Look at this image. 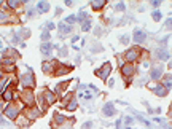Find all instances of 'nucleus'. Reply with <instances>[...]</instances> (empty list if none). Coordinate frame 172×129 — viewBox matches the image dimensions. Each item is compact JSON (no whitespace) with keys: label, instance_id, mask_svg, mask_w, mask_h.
<instances>
[{"label":"nucleus","instance_id":"f257e3e1","mask_svg":"<svg viewBox=\"0 0 172 129\" xmlns=\"http://www.w3.org/2000/svg\"><path fill=\"white\" fill-rule=\"evenodd\" d=\"M19 112H21V107L18 105V104H13V102H10V104L5 107L3 115L7 116L8 119H16L18 116H19Z\"/></svg>","mask_w":172,"mask_h":129},{"label":"nucleus","instance_id":"f03ea898","mask_svg":"<svg viewBox=\"0 0 172 129\" xmlns=\"http://www.w3.org/2000/svg\"><path fill=\"white\" fill-rule=\"evenodd\" d=\"M21 100L27 107H34L35 105V96H34V92H32V89H24L22 96H21Z\"/></svg>","mask_w":172,"mask_h":129},{"label":"nucleus","instance_id":"7ed1b4c3","mask_svg":"<svg viewBox=\"0 0 172 129\" xmlns=\"http://www.w3.org/2000/svg\"><path fill=\"white\" fill-rule=\"evenodd\" d=\"M110 72H112V64H110V62H105V64H104L102 67H100V69H97V70H96V75L99 77L100 80H104V81H105V80L108 78Z\"/></svg>","mask_w":172,"mask_h":129},{"label":"nucleus","instance_id":"20e7f679","mask_svg":"<svg viewBox=\"0 0 172 129\" xmlns=\"http://www.w3.org/2000/svg\"><path fill=\"white\" fill-rule=\"evenodd\" d=\"M134 72H135V67H134V64H124V65H121V75H123V78H126L127 81H131V78H132V75H134Z\"/></svg>","mask_w":172,"mask_h":129},{"label":"nucleus","instance_id":"39448f33","mask_svg":"<svg viewBox=\"0 0 172 129\" xmlns=\"http://www.w3.org/2000/svg\"><path fill=\"white\" fill-rule=\"evenodd\" d=\"M139 56H140V50L139 48H131V50L126 51V54H124V61L129 62V64H132L134 61H137Z\"/></svg>","mask_w":172,"mask_h":129},{"label":"nucleus","instance_id":"423d86ee","mask_svg":"<svg viewBox=\"0 0 172 129\" xmlns=\"http://www.w3.org/2000/svg\"><path fill=\"white\" fill-rule=\"evenodd\" d=\"M21 83H22V88L26 89H32L35 86V77L29 72V73L22 75V78H21Z\"/></svg>","mask_w":172,"mask_h":129},{"label":"nucleus","instance_id":"0eeeda50","mask_svg":"<svg viewBox=\"0 0 172 129\" xmlns=\"http://www.w3.org/2000/svg\"><path fill=\"white\" fill-rule=\"evenodd\" d=\"M38 115H40V112H38L35 107H27V109H26V112H24V116L29 119V121H34Z\"/></svg>","mask_w":172,"mask_h":129},{"label":"nucleus","instance_id":"6e6552de","mask_svg":"<svg viewBox=\"0 0 172 129\" xmlns=\"http://www.w3.org/2000/svg\"><path fill=\"white\" fill-rule=\"evenodd\" d=\"M43 100H45L46 105H51V104L56 102V94L51 92V91H48V89H45V91H43Z\"/></svg>","mask_w":172,"mask_h":129},{"label":"nucleus","instance_id":"1a4fd4ad","mask_svg":"<svg viewBox=\"0 0 172 129\" xmlns=\"http://www.w3.org/2000/svg\"><path fill=\"white\" fill-rule=\"evenodd\" d=\"M2 69H3V72H14V64H13V61H11V59H3V61H2Z\"/></svg>","mask_w":172,"mask_h":129},{"label":"nucleus","instance_id":"9d476101","mask_svg":"<svg viewBox=\"0 0 172 129\" xmlns=\"http://www.w3.org/2000/svg\"><path fill=\"white\" fill-rule=\"evenodd\" d=\"M145 38H147V34H145L144 31H140V29H135V31H134V40H135V43H144Z\"/></svg>","mask_w":172,"mask_h":129},{"label":"nucleus","instance_id":"9b49d317","mask_svg":"<svg viewBox=\"0 0 172 129\" xmlns=\"http://www.w3.org/2000/svg\"><path fill=\"white\" fill-rule=\"evenodd\" d=\"M56 67H59L58 61H51V62H43V72H53Z\"/></svg>","mask_w":172,"mask_h":129},{"label":"nucleus","instance_id":"f8f14e48","mask_svg":"<svg viewBox=\"0 0 172 129\" xmlns=\"http://www.w3.org/2000/svg\"><path fill=\"white\" fill-rule=\"evenodd\" d=\"M104 115H105V116L115 115V107H113L112 102H107V104H105V107H104Z\"/></svg>","mask_w":172,"mask_h":129},{"label":"nucleus","instance_id":"ddd939ff","mask_svg":"<svg viewBox=\"0 0 172 129\" xmlns=\"http://www.w3.org/2000/svg\"><path fill=\"white\" fill-rule=\"evenodd\" d=\"M2 97H3L5 102H11V100H13V97H14V96H13V89L7 88L3 92H2Z\"/></svg>","mask_w":172,"mask_h":129},{"label":"nucleus","instance_id":"4468645a","mask_svg":"<svg viewBox=\"0 0 172 129\" xmlns=\"http://www.w3.org/2000/svg\"><path fill=\"white\" fill-rule=\"evenodd\" d=\"M70 70H72V67H70V65H59V67L56 69L54 75H66V73H69Z\"/></svg>","mask_w":172,"mask_h":129},{"label":"nucleus","instance_id":"2eb2a0df","mask_svg":"<svg viewBox=\"0 0 172 129\" xmlns=\"http://www.w3.org/2000/svg\"><path fill=\"white\" fill-rule=\"evenodd\" d=\"M153 91H155V94H158V96H166V94H167V88H164L163 85L155 86V88H153Z\"/></svg>","mask_w":172,"mask_h":129},{"label":"nucleus","instance_id":"dca6fc26","mask_svg":"<svg viewBox=\"0 0 172 129\" xmlns=\"http://www.w3.org/2000/svg\"><path fill=\"white\" fill-rule=\"evenodd\" d=\"M8 85H11V78H10V77H5V78L0 81V92H3L5 89H7Z\"/></svg>","mask_w":172,"mask_h":129},{"label":"nucleus","instance_id":"f3484780","mask_svg":"<svg viewBox=\"0 0 172 129\" xmlns=\"http://www.w3.org/2000/svg\"><path fill=\"white\" fill-rule=\"evenodd\" d=\"M37 10L41 11V13H45V11L49 10V3H48V2H38V3H37Z\"/></svg>","mask_w":172,"mask_h":129},{"label":"nucleus","instance_id":"a211bd4d","mask_svg":"<svg viewBox=\"0 0 172 129\" xmlns=\"http://www.w3.org/2000/svg\"><path fill=\"white\" fill-rule=\"evenodd\" d=\"M69 85H70V81H64V83H61V85H58V88H56V94H62Z\"/></svg>","mask_w":172,"mask_h":129},{"label":"nucleus","instance_id":"6ab92c4d","mask_svg":"<svg viewBox=\"0 0 172 129\" xmlns=\"http://www.w3.org/2000/svg\"><path fill=\"white\" fill-rule=\"evenodd\" d=\"M40 50H41V53H43V54H49V53H51V50H53V46H51V43H43V45H41V48H40Z\"/></svg>","mask_w":172,"mask_h":129},{"label":"nucleus","instance_id":"aec40b11","mask_svg":"<svg viewBox=\"0 0 172 129\" xmlns=\"http://www.w3.org/2000/svg\"><path fill=\"white\" fill-rule=\"evenodd\" d=\"M77 105H78V104H77V99H75V97H72V99L69 100V104L66 105V109L72 112V110H75V109H77Z\"/></svg>","mask_w":172,"mask_h":129},{"label":"nucleus","instance_id":"412c9836","mask_svg":"<svg viewBox=\"0 0 172 129\" xmlns=\"http://www.w3.org/2000/svg\"><path fill=\"white\" fill-rule=\"evenodd\" d=\"M159 77H163V70H161V69H153V70H152V78L158 80Z\"/></svg>","mask_w":172,"mask_h":129},{"label":"nucleus","instance_id":"4be33fe9","mask_svg":"<svg viewBox=\"0 0 172 129\" xmlns=\"http://www.w3.org/2000/svg\"><path fill=\"white\" fill-rule=\"evenodd\" d=\"M107 2L105 0H100V2H91V5H93L94 10H100V8H104V5H105Z\"/></svg>","mask_w":172,"mask_h":129},{"label":"nucleus","instance_id":"5701e85b","mask_svg":"<svg viewBox=\"0 0 172 129\" xmlns=\"http://www.w3.org/2000/svg\"><path fill=\"white\" fill-rule=\"evenodd\" d=\"M16 119H18V124H19V126H27L29 123H30V121H29V119L26 118L24 115H22V116H18Z\"/></svg>","mask_w":172,"mask_h":129},{"label":"nucleus","instance_id":"b1692460","mask_svg":"<svg viewBox=\"0 0 172 129\" xmlns=\"http://www.w3.org/2000/svg\"><path fill=\"white\" fill-rule=\"evenodd\" d=\"M169 58V53L166 50H159L158 51V59H161V61H166V59Z\"/></svg>","mask_w":172,"mask_h":129},{"label":"nucleus","instance_id":"393cba45","mask_svg":"<svg viewBox=\"0 0 172 129\" xmlns=\"http://www.w3.org/2000/svg\"><path fill=\"white\" fill-rule=\"evenodd\" d=\"M59 31H61L62 34H69V32L72 31V27L67 26V24H59Z\"/></svg>","mask_w":172,"mask_h":129},{"label":"nucleus","instance_id":"a878e982","mask_svg":"<svg viewBox=\"0 0 172 129\" xmlns=\"http://www.w3.org/2000/svg\"><path fill=\"white\" fill-rule=\"evenodd\" d=\"M54 121H56V124H62V123L66 121V118L61 113H54Z\"/></svg>","mask_w":172,"mask_h":129},{"label":"nucleus","instance_id":"bb28decb","mask_svg":"<svg viewBox=\"0 0 172 129\" xmlns=\"http://www.w3.org/2000/svg\"><path fill=\"white\" fill-rule=\"evenodd\" d=\"M163 83H164V88H171V85H172V75H166V78L163 80Z\"/></svg>","mask_w":172,"mask_h":129},{"label":"nucleus","instance_id":"cd10ccee","mask_svg":"<svg viewBox=\"0 0 172 129\" xmlns=\"http://www.w3.org/2000/svg\"><path fill=\"white\" fill-rule=\"evenodd\" d=\"M7 5H8L10 8H18V7L21 5V2H16V0H8Z\"/></svg>","mask_w":172,"mask_h":129},{"label":"nucleus","instance_id":"c85d7f7f","mask_svg":"<svg viewBox=\"0 0 172 129\" xmlns=\"http://www.w3.org/2000/svg\"><path fill=\"white\" fill-rule=\"evenodd\" d=\"M81 29H83L85 32H86V31H89V29H91V22H89V21H85V22H83V27H81Z\"/></svg>","mask_w":172,"mask_h":129},{"label":"nucleus","instance_id":"c756f323","mask_svg":"<svg viewBox=\"0 0 172 129\" xmlns=\"http://www.w3.org/2000/svg\"><path fill=\"white\" fill-rule=\"evenodd\" d=\"M67 24H72V22H75V21H77V18L75 16H73V14H70V16H67Z\"/></svg>","mask_w":172,"mask_h":129},{"label":"nucleus","instance_id":"7c9ffc66","mask_svg":"<svg viewBox=\"0 0 172 129\" xmlns=\"http://www.w3.org/2000/svg\"><path fill=\"white\" fill-rule=\"evenodd\" d=\"M153 19L159 21V19H161V13H159V11H153Z\"/></svg>","mask_w":172,"mask_h":129},{"label":"nucleus","instance_id":"2f4dec72","mask_svg":"<svg viewBox=\"0 0 172 129\" xmlns=\"http://www.w3.org/2000/svg\"><path fill=\"white\" fill-rule=\"evenodd\" d=\"M41 40L43 41L49 40V32H43V34H41Z\"/></svg>","mask_w":172,"mask_h":129},{"label":"nucleus","instance_id":"473e14b6","mask_svg":"<svg viewBox=\"0 0 172 129\" xmlns=\"http://www.w3.org/2000/svg\"><path fill=\"white\" fill-rule=\"evenodd\" d=\"M127 41H129V38H127L126 35H124V37H121V43H127Z\"/></svg>","mask_w":172,"mask_h":129},{"label":"nucleus","instance_id":"72a5a7b5","mask_svg":"<svg viewBox=\"0 0 172 129\" xmlns=\"http://www.w3.org/2000/svg\"><path fill=\"white\" fill-rule=\"evenodd\" d=\"M91 128V123H85V124H83V129H89Z\"/></svg>","mask_w":172,"mask_h":129},{"label":"nucleus","instance_id":"f704fd0d","mask_svg":"<svg viewBox=\"0 0 172 129\" xmlns=\"http://www.w3.org/2000/svg\"><path fill=\"white\" fill-rule=\"evenodd\" d=\"M166 26H167V27H172V19H167V21H166Z\"/></svg>","mask_w":172,"mask_h":129},{"label":"nucleus","instance_id":"c9c22d12","mask_svg":"<svg viewBox=\"0 0 172 129\" xmlns=\"http://www.w3.org/2000/svg\"><path fill=\"white\" fill-rule=\"evenodd\" d=\"M118 10H124V3H118Z\"/></svg>","mask_w":172,"mask_h":129},{"label":"nucleus","instance_id":"e433bc0d","mask_svg":"<svg viewBox=\"0 0 172 129\" xmlns=\"http://www.w3.org/2000/svg\"><path fill=\"white\" fill-rule=\"evenodd\" d=\"M159 3H161V2H158V0H155V2H152V5H153V7H158Z\"/></svg>","mask_w":172,"mask_h":129},{"label":"nucleus","instance_id":"4c0bfd02","mask_svg":"<svg viewBox=\"0 0 172 129\" xmlns=\"http://www.w3.org/2000/svg\"><path fill=\"white\" fill-rule=\"evenodd\" d=\"M51 29H54V24L49 22V24H48V31H51Z\"/></svg>","mask_w":172,"mask_h":129},{"label":"nucleus","instance_id":"58836bf2","mask_svg":"<svg viewBox=\"0 0 172 129\" xmlns=\"http://www.w3.org/2000/svg\"><path fill=\"white\" fill-rule=\"evenodd\" d=\"M169 118L172 119V110H171V112H169Z\"/></svg>","mask_w":172,"mask_h":129},{"label":"nucleus","instance_id":"ea45409f","mask_svg":"<svg viewBox=\"0 0 172 129\" xmlns=\"http://www.w3.org/2000/svg\"><path fill=\"white\" fill-rule=\"evenodd\" d=\"M171 69H172V62H171Z\"/></svg>","mask_w":172,"mask_h":129}]
</instances>
